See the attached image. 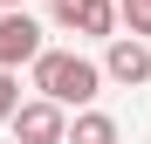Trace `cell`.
<instances>
[{
	"mask_svg": "<svg viewBox=\"0 0 151 144\" xmlns=\"http://www.w3.org/2000/svg\"><path fill=\"white\" fill-rule=\"evenodd\" d=\"M103 76H110V82H124V89L151 82V48H144V34H117V41H110V55H103Z\"/></svg>",
	"mask_w": 151,
	"mask_h": 144,
	"instance_id": "277c9868",
	"label": "cell"
},
{
	"mask_svg": "<svg viewBox=\"0 0 151 144\" xmlns=\"http://www.w3.org/2000/svg\"><path fill=\"white\" fill-rule=\"evenodd\" d=\"M14 137L21 144H69V103H55V96L21 103L14 110Z\"/></svg>",
	"mask_w": 151,
	"mask_h": 144,
	"instance_id": "7a4b0ae2",
	"label": "cell"
},
{
	"mask_svg": "<svg viewBox=\"0 0 151 144\" xmlns=\"http://www.w3.org/2000/svg\"><path fill=\"white\" fill-rule=\"evenodd\" d=\"M0 7H21V0H0Z\"/></svg>",
	"mask_w": 151,
	"mask_h": 144,
	"instance_id": "9c48e42d",
	"label": "cell"
},
{
	"mask_svg": "<svg viewBox=\"0 0 151 144\" xmlns=\"http://www.w3.org/2000/svg\"><path fill=\"white\" fill-rule=\"evenodd\" d=\"M124 21H131V34H151V0H117Z\"/></svg>",
	"mask_w": 151,
	"mask_h": 144,
	"instance_id": "ba28073f",
	"label": "cell"
},
{
	"mask_svg": "<svg viewBox=\"0 0 151 144\" xmlns=\"http://www.w3.org/2000/svg\"><path fill=\"white\" fill-rule=\"evenodd\" d=\"M69 144H117V124L103 110H76V124H69Z\"/></svg>",
	"mask_w": 151,
	"mask_h": 144,
	"instance_id": "8992f818",
	"label": "cell"
},
{
	"mask_svg": "<svg viewBox=\"0 0 151 144\" xmlns=\"http://www.w3.org/2000/svg\"><path fill=\"white\" fill-rule=\"evenodd\" d=\"M117 0H55V21L76 34H117Z\"/></svg>",
	"mask_w": 151,
	"mask_h": 144,
	"instance_id": "5b68a950",
	"label": "cell"
},
{
	"mask_svg": "<svg viewBox=\"0 0 151 144\" xmlns=\"http://www.w3.org/2000/svg\"><path fill=\"white\" fill-rule=\"evenodd\" d=\"M14 110H21V82L14 69H0V124H14Z\"/></svg>",
	"mask_w": 151,
	"mask_h": 144,
	"instance_id": "52a82bcc",
	"label": "cell"
},
{
	"mask_svg": "<svg viewBox=\"0 0 151 144\" xmlns=\"http://www.w3.org/2000/svg\"><path fill=\"white\" fill-rule=\"evenodd\" d=\"M41 55V28L21 7H0V69H21V62H35Z\"/></svg>",
	"mask_w": 151,
	"mask_h": 144,
	"instance_id": "3957f363",
	"label": "cell"
},
{
	"mask_svg": "<svg viewBox=\"0 0 151 144\" xmlns=\"http://www.w3.org/2000/svg\"><path fill=\"white\" fill-rule=\"evenodd\" d=\"M35 89L55 96V103H69V110H89L96 89H103V69L89 55H76V48H41L35 55Z\"/></svg>",
	"mask_w": 151,
	"mask_h": 144,
	"instance_id": "6da1fadb",
	"label": "cell"
}]
</instances>
